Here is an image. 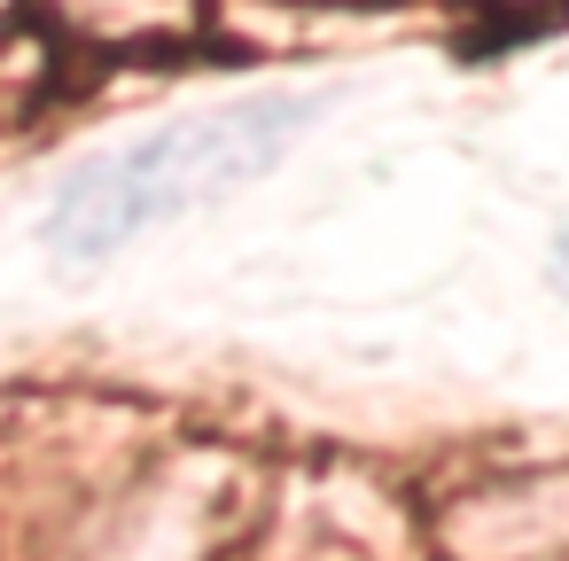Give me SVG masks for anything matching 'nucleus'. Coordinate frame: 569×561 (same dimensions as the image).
Wrapping results in <instances>:
<instances>
[{"mask_svg":"<svg viewBox=\"0 0 569 561\" xmlns=\"http://www.w3.org/2000/svg\"><path fill=\"white\" fill-rule=\"evenodd\" d=\"M305 118H312L305 94H250V102H234V110L180 118V126H164V133H149V141H133V149L87 164V172H71V188H63L48 234H56L63 250H79V258H102V250H118L133 227H157V219L203 203L211 188H227V180L273 164V157L297 141Z\"/></svg>","mask_w":569,"mask_h":561,"instance_id":"1","label":"nucleus"}]
</instances>
